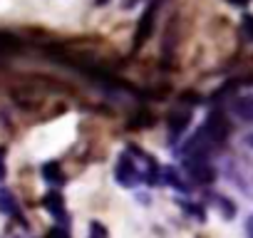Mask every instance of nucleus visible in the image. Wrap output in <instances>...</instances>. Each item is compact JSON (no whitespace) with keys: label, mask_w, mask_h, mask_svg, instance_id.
Returning <instances> with one entry per match:
<instances>
[{"label":"nucleus","mask_w":253,"mask_h":238,"mask_svg":"<svg viewBox=\"0 0 253 238\" xmlns=\"http://www.w3.org/2000/svg\"><path fill=\"white\" fill-rule=\"evenodd\" d=\"M157 164L142 154L139 149H126L119 159H117V169H114V176L122 186H134V184H154L157 181Z\"/></svg>","instance_id":"f257e3e1"},{"label":"nucleus","mask_w":253,"mask_h":238,"mask_svg":"<svg viewBox=\"0 0 253 238\" xmlns=\"http://www.w3.org/2000/svg\"><path fill=\"white\" fill-rule=\"evenodd\" d=\"M231 112L241 119V122L253 124V97H238L231 102Z\"/></svg>","instance_id":"f03ea898"},{"label":"nucleus","mask_w":253,"mask_h":238,"mask_svg":"<svg viewBox=\"0 0 253 238\" xmlns=\"http://www.w3.org/2000/svg\"><path fill=\"white\" fill-rule=\"evenodd\" d=\"M152 15H154V8H149L144 15H142V25H139V33L134 35V47H139L144 40H147V35H149V30H152Z\"/></svg>","instance_id":"7ed1b4c3"},{"label":"nucleus","mask_w":253,"mask_h":238,"mask_svg":"<svg viewBox=\"0 0 253 238\" xmlns=\"http://www.w3.org/2000/svg\"><path fill=\"white\" fill-rule=\"evenodd\" d=\"M15 211H18V203H15L13 194L0 189V213H15Z\"/></svg>","instance_id":"20e7f679"},{"label":"nucleus","mask_w":253,"mask_h":238,"mask_svg":"<svg viewBox=\"0 0 253 238\" xmlns=\"http://www.w3.org/2000/svg\"><path fill=\"white\" fill-rule=\"evenodd\" d=\"M42 171H45L47 181H52V184H55V181H60V169H57V164H47Z\"/></svg>","instance_id":"39448f33"},{"label":"nucleus","mask_w":253,"mask_h":238,"mask_svg":"<svg viewBox=\"0 0 253 238\" xmlns=\"http://www.w3.org/2000/svg\"><path fill=\"white\" fill-rule=\"evenodd\" d=\"M246 231H248V238H253V216L248 218V223H246Z\"/></svg>","instance_id":"423d86ee"},{"label":"nucleus","mask_w":253,"mask_h":238,"mask_svg":"<svg viewBox=\"0 0 253 238\" xmlns=\"http://www.w3.org/2000/svg\"><path fill=\"white\" fill-rule=\"evenodd\" d=\"M246 30H248L251 38H253V18H246Z\"/></svg>","instance_id":"0eeeda50"},{"label":"nucleus","mask_w":253,"mask_h":238,"mask_svg":"<svg viewBox=\"0 0 253 238\" xmlns=\"http://www.w3.org/2000/svg\"><path fill=\"white\" fill-rule=\"evenodd\" d=\"M231 3H233V5H246L248 0H231Z\"/></svg>","instance_id":"6e6552de"},{"label":"nucleus","mask_w":253,"mask_h":238,"mask_svg":"<svg viewBox=\"0 0 253 238\" xmlns=\"http://www.w3.org/2000/svg\"><path fill=\"white\" fill-rule=\"evenodd\" d=\"M3 174H5V166H3V159H0V179H3Z\"/></svg>","instance_id":"1a4fd4ad"}]
</instances>
